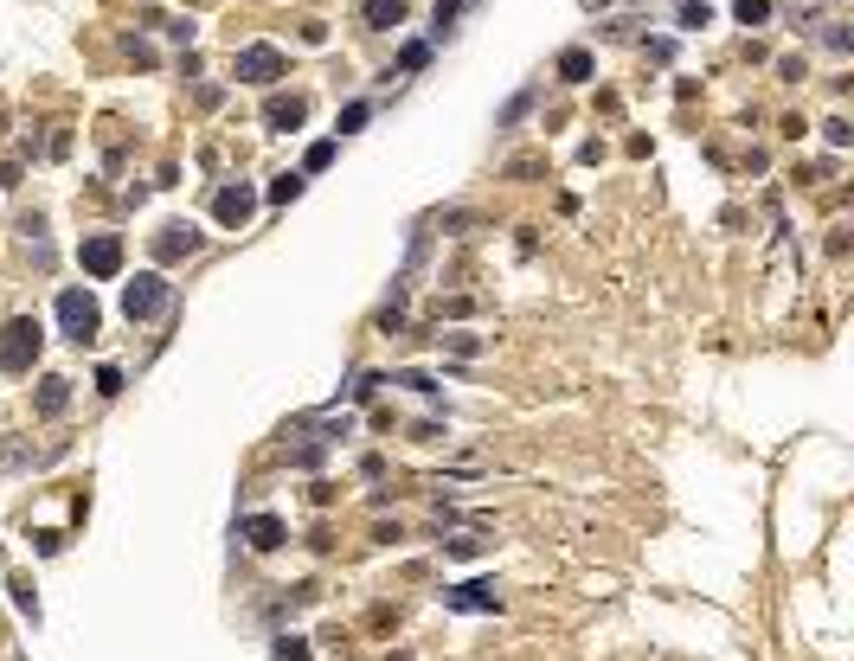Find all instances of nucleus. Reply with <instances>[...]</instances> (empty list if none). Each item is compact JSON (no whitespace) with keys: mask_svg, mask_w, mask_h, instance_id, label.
Segmentation results:
<instances>
[{"mask_svg":"<svg viewBox=\"0 0 854 661\" xmlns=\"http://www.w3.org/2000/svg\"><path fill=\"white\" fill-rule=\"evenodd\" d=\"M39 347H45V328H39L33 315L7 321V328H0V373H33Z\"/></svg>","mask_w":854,"mask_h":661,"instance_id":"f257e3e1","label":"nucleus"},{"mask_svg":"<svg viewBox=\"0 0 854 661\" xmlns=\"http://www.w3.org/2000/svg\"><path fill=\"white\" fill-rule=\"evenodd\" d=\"M168 302H174V283H168L161 270H141V276L122 289V315H129V321H155Z\"/></svg>","mask_w":854,"mask_h":661,"instance_id":"f03ea898","label":"nucleus"},{"mask_svg":"<svg viewBox=\"0 0 854 661\" xmlns=\"http://www.w3.org/2000/svg\"><path fill=\"white\" fill-rule=\"evenodd\" d=\"M58 328H64V340H97V302H91V289H64L58 296Z\"/></svg>","mask_w":854,"mask_h":661,"instance_id":"7ed1b4c3","label":"nucleus"},{"mask_svg":"<svg viewBox=\"0 0 854 661\" xmlns=\"http://www.w3.org/2000/svg\"><path fill=\"white\" fill-rule=\"evenodd\" d=\"M232 71H238V84H276L283 78V52L276 45H245L232 58Z\"/></svg>","mask_w":854,"mask_h":661,"instance_id":"20e7f679","label":"nucleus"},{"mask_svg":"<svg viewBox=\"0 0 854 661\" xmlns=\"http://www.w3.org/2000/svg\"><path fill=\"white\" fill-rule=\"evenodd\" d=\"M78 257H84L91 276H116V270H122V238H110V232H103V238H84Z\"/></svg>","mask_w":854,"mask_h":661,"instance_id":"39448f33","label":"nucleus"},{"mask_svg":"<svg viewBox=\"0 0 854 661\" xmlns=\"http://www.w3.org/2000/svg\"><path fill=\"white\" fill-rule=\"evenodd\" d=\"M212 212H219V225H245V218L257 212V193H251V187H219Z\"/></svg>","mask_w":854,"mask_h":661,"instance_id":"423d86ee","label":"nucleus"},{"mask_svg":"<svg viewBox=\"0 0 854 661\" xmlns=\"http://www.w3.org/2000/svg\"><path fill=\"white\" fill-rule=\"evenodd\" d=\"M238 533H245V540H251L257 552H276L283 540H290V527H283V521H276V513H251V521H245Z\"/></svg>","mask_w":854,"mask_h":661,"instance_id":"0eeeda50","label":"nucleus"},{"mask_svg":"<svg viewBox=\"0 0 854 661\" xmlns=\"http://www.w3.org/2000/svg\"><path fill=\"white\" fill-rule=\"evenodd\" d=\"M450 610H502V598H494V584H456V591H444Z\"/></svg>","mask_w":854,"mask_h":661,"instance_id":"6e6552de","label":"nucleus"},{"mask_svg":"<svg viewBox=\"0 0 854 661\" xmlns=\"http://www.w3.org/2000/svg\"><path fill=\"white\" fill-rule=\"evenodd\" d=\"M302 116H309L302 97H270V103H264V122H270V129H296Z\"/></svg>","mask_w":854,"mask_h":661,"instance_id":"1a4fd4ad","label":"nucleus"},{"mask_svg":"<svg viewBox=\"0 0 854 661\" xmlns=\"http://www.w3.org/2000/svg\"><path fill=\"white\" fill-rule=\"evenodd\" d=\"M360 20L379 26V33H392V26L405 20V0H360Z\"/></svg>","mask_w":854,"mask_h":661,"instance_id":"9d476101","label":"nucleus"},{"mask_svg":"<svg viewBox=\"0 0 854 661\" xmlns=\"http://www.w3.org/2000/svg\"><path fill=\"white\" fill-rule=\"evenodd\" d=\"M155 251H161V257H187V251H199V232H193V225H168V232L155 238Z\"/></svg>","mask_w":854,"mask_h":661,"instance_id":"9b49d317","label":"nucleus"},{"mask_svg":"<svg viewBox=\"0 0 854 661\" xmlns=\"http://www.w3.org/2000/svg\"><path fill=\"white\" fill-rule=\"evenodd\" d=\"M64 405H71V379H58V373L39 379V417H58Z\"/></svg>","mask_w":854,"mask_h":661,"instance_id":"f8f14e48","label":"nucleus"},{"mask_svg":"<svg viewBox=\"0 0 854 661\" xmlns=\"http://www.w3.org/2000/svg\"><path fill=\"white\" fill-rule=\"evenodd\" d=\"M591 71H598V64H591V52H579V45H572V52H559V78H565V84H585Z\"/></svg>","mask_w":854,"mask_h":661,"instance_id":"ddd939ff","label":"nucleus"},{"mask_svg":"<svg viewBox=\"0 0 854 661\" xmlns=\"http://www.w3.org/2000/svg\"><path fill=\"white\" fill-rule=\"evenodd\" d=\"M733 14H739V26H764L771 20V0H733Z\"/></svg>","mask_w":854,"mask_h":661,"instance_id":"4468645a","label":"nucleus"},{"mask_svg":"<svg viewBox=\"0 0 854 661\" xmlns=\"http://www.w3.org/2000/svg\"><path fill=\"white\" fill-rule=\"evenodd\" d=\"M675 14H681V26H706V20H714L706 0H675Z\"/></svg>","mask_w":854,"mask_h":661,"instance_id":"2eb2a0df","label":"nucleus"},{"mask_svg":"<svg viewBox=\"0 0 854 661\" xmlns=\"http://www.w3.org/2000/svg\"><path fill=\"white\" fill-rule=\"evenodd\" d=\"M424 64H431V45H424V39H411V45L398 52V71H424Z\"/></svg>","mask_w":854,"mask_h":661,"instance_id":"dca6fc26","label":"nucleus"},{"mask_svg":"<svg viewBox=\"0 0 854 661\" xmlns=\"http://www.w3.org/2000/svg\"><path fill=\"white\" fill-rule=\"evenodd\" d=\"M270 199H276V206H290V199H302V174H283V180L270 187Z\"/></svg>","mask_w":854,"mask_h":661,"instance_id":"f3484780","label":"nucleus"},{"mask_svg":"<svg viewBox=\"0 0 854 661\" xmlns=\"http://www.w3.org/2000/svg\"><path fill=\"white\" fill-rule=\"evenodd\" d=\"M367 116H373V103H347V110H341V135H353V129H367Z\"/></svg>","mask_w":854,"mask_h":661,"instance_id":"a211bd4d","label":"nucleus"},{"mask_svg":"<svg viewBox=\"0 0 854 661\" xmlns=\"http://www.w3.org/2000/svg\"><path fill=\"white\" fill-rule=\"evenodd\" d=\"M97 392H103V398L122 392V366H97Z\"/></svg>","mask_w":854,"mask_h":661,"instance_id":"6ab92c4d","label":"nucleus"},{"mask_svg":"<svg viewBox=\"0 0 854 661\" xmlns=\"http://www.w3.org/2000/svg\"><path fill=\"white\" fill-rule=\"evenodd\" d=\"M276 661H309V642H296V636H283V642H276Z\"/></svg>","mask_w":854,"mask_h":661,"instance_id":"aec40b11","label":"nucleus"},{"mask_svg":"<svg viewBox=\"0 0 854 661\" xmlns=\"http://www.w3.org/2000/svg\"><path fill=\"white\" fill-rule=\"evenodd\" d=\"M450 552H456V559H475V552H482V533H456Z\"/></svg>","mask_w":854,"mask_h":661,"instance_id":"412c9836","label":"nucleus"},{"mask_svg":"<svg viewBox=\"0 0 854 661\" xmlns=\"http://www.w3.org/2000/svg\"><path fill=\"white\" fill-rule=\"evenodd\" d=\"M450 26H456V0H437V39H450Z\"/></svg>","mask_w":854,"mask_h":661,"instance_id":"4be33fe9","label":"nucleus"},{"mask_svg":"<svg viewBox=\"0 0 854 661\" xmlns=\"http://www.w3.org/2000/svg\"><path fill=\"white\" fill-rule=\"evenodd\" d=\"M334 161V141H315V148H309V174H321Z\"/></svg>","mask_w":854,"mask_h":661,"instance_id":"5701e85b","label":"nucleus"},{"mask_svg":"<svg viewBox=\"0 0 854 661\" xmlns=\"http://www.w3.org/2000/svg\"><path fill=\"white\" fill-rule=\"evenodd\" d=\"M527 110H533V91H521V97H514V103H508V110H502V122H521V116H527Z\"/></svg>","mask_w":854,"mask_h":661,"instance_id":"b1692460","label":"nucleus"}]
</instances>
